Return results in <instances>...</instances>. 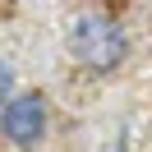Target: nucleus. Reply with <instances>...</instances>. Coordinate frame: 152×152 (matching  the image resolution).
<instances>
[{
	"label": "nucleus",
	"mask_w": 152,
	"mask_h": 152,
	"mask_svg": "<svg viewBox=\"0 0 152 152\" xmlns=\"http://www.w3.org/2000/svg\"><path fill=\"white\" fill-rule=\"evenodd\" d=\"M65 46L74 51L78 65L88 69H115L124 60V51H129V42H124L120 23L106 19V14H83V19H74V28L65 32Z\"/></svg>",
	"instance_id": "1"
},
{
	"label": "nucleus",
	"mask_w": 152,
	"mask_h": 152,
	"mask_svg": "<svg viewBox=\"0 0 152 152\" xmlns=\"http://www.w3.org/2000/svg\"><path fill=\"white\" fill-rule=\"evenodd\" d=\"M0 129L14 148H32L46 134V97L42 92H14L0 106Z\"/></svg>",
	"instance_id": "2"
},
{
	"label": "nucleus",
	"mask_w": 152,
	"mask_h": 152,
	"mask_svg": "<svg viewBox=\"0 0 152 152\" xmlns=\"http://www.w3.org/2000/svg\"><path fill=\"white\" fill-rule=\"evenodd\" d=\"M14 97V69H10V60L0 56V106Z\"/></svg>",
	"instance_id": "3"
}]
</instances>
